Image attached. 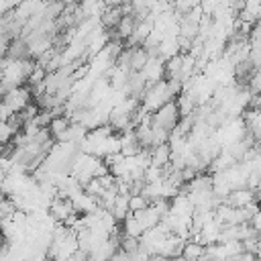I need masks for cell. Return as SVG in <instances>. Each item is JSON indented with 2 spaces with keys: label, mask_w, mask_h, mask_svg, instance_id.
I'll return each instance as SVG.
<instances>
[{
  "label": "cell",
  "mask_w": 261,
  "mask_h": 261,
  "mask_svg": "<svg viewBox=\"0 0 261 261\" xmlns=\"http://www.w3.org/2000/svg\"><path fill=\"white\" fill-rule=\"evenodd\" d=\"M177 122H179V112H177V106L173 100L165 102L159 110L151 112V126L153 128H161L165 133H171Z\"/></svg>",
  "instance_id": "obj_1"
},
{
  "label": "cell",
  "mask_w": 261,
  "mask_h": 261,
  "mask_svg": "<svg viewBox=\"0 0 261 261\" xmlns=\"http://www.w3.org/2000/svg\"><path fill=\"white\" fill-rule=\"evenodd\" d=\"M2 102H4V106H6L10 112H20V110H22L29 102H33V100H31L29 88H27V86H18V88H10V90L4 94Z\"/></svg>",
  "instance_id": "obj_2"
},
{
  "label": "cell",
  "mask_w": 261,
  "mask_h": 261,
  "mask_svg": "<svg viewBox=\"0 0 261 261\" xmlns=\"http://www.w3.org/2000/svg\"><path fill=\"white\" fill-rule=\"evenodd\" d=\"M49 214L53 216L55 222H61V224H63L71 214H75V210H73V204H71V200H69L67 196L57 194V196L51 200V204H49Z\"/></svg>",
  "instance_id": "obj_3"
},
{
  "label": "cell",
  "mask_w": 261,
  "mask_h": 261,
  "mask_svg": "<svg viewBox=\"0 0 261 261\" xmlns=\"http://www.w3.org/2000/svg\"><path fill=\"white\" fill-rule=\"evenodd\" d=\"M253 200H255V192L249 190V188H241V190H232V192L226 196L224 204L230 206V208H245V206L251 204Z\"/></svg>",
  "instance_id": "obj_4"
},
{
  "label": "cell",
  "mask_w": 261,
  "mask_h": 261,
  "mask_svg": "<svg viewBox=\"0 0 261 261\" xmlns=\"http://www.w3.org/2000/svg\"><path fill=\"white\" fill-rule=\"evenodd\" d=\"M122 16H124V14H122L120 4H118V6H106L104 12L100 14V24H102L104 31H114Z\"/></svg>",
  "instance_id": "obj_5"
},
{
  "label": "cell",
  "mask_w": 261,
  "mask_h": 261,
  "mask_svg": "<svg viewBox=\"0 0 261 261\" xmlns=\"http://www.w3.org/2000/svg\"><path fill=\"white\" fill-rule=\"evenodd\" d=\"M128 51V63H130V71H143V67L149 61V53L143 47H126Z\"/></svg>",
  "instance_id": "obj_6"
},
{
  "label": "cell",
  "mask_w": 261,
  "mask_h": 261,
  "mask_svg": "<svg viewBox=\"0 0 261 261\" xmlns=\"http://www.w3.org/2000/svg\"><path fill=\"white\" fill-rule=\"evenodd\" d=\"M149 153H151V165H155V167H165V165L169 163V159H171V149H169V145L153 147Z\"/></svg>",
  "instance_id": "obj_7"
},
{
  "label": "cell",
  "mask_w": 261,
  "mask_h": 261,
  "mask_svg": "<svg viewBox=\"0 0 261 261\" xmlns=\"http://www.w3.org/2000/svg\"><path fill=\"white\" fill-rule=\"evenodd\" d=\"M135 24H137V22H135V18H133L130 14L122 16V18H120V22H118V24H116V29H114V33H116V39L124 43V41H126V39L133 35V31H135Z\"/></svg>",
  "instance_id": "obj_8"
},
{
  "label": "cell",
  "mask_w": 261,
  "mask_h": 261,
  "mask_svg": "<svg viewBox=\"0 0 261 261\" xmlns=\"http://www.w3.org/2000/svg\"><path fill=\"white\" fill-rule=\"evenodd\" d=\"M206 253V247L196 243V241H186L184 243V249H181V257L186 261H198L202 255Z\"/></svg>",
  "instance_id": "obj_9"
},
{
  "label": "cell",
  "mask_w": 261,
  "mask_h": 261,
  "mask_svg": "<svg viewBox=\"0 0 261 261\" xmlns=\"http://www.w3.org/2000/svg\"><path fill=\"white\" fill-rule=\"evenodd\" d=\"M149 200L143 196V194H135V196H128V210L130 212H141L145 208H149Z\"/></svg>",
  "instance_id": "obj_10"
},
{
  "label": "cell",
  "mask_w": 261,
  "mask_h": 261,
  "mask_svg": "<svg viewBox=\"0 0 261 261\" xmlns=\"http://www.w3.org/2000/svg\"><path fill=\"white\" fill-rule=\"evenodd\" d=\"M249 63H251L255 69L261 67V51H259V49H251V53H249Z\"/></svg>",
  "instance_id": "obj_11"
},
{
  "label": "cell",
  "mask_w": 261,
  "mask_h": 261,
  "mask_svg": "<svg viewBox=\"0 0 261 261\" xmlns=\"http://www.w3.org/2000/svg\"><path fill=\"white\" fill-rule=\"evenodd\" d=\"M249 226H251L255 232H261V210H259V212H255V214L251 216V220H249Z\"/></svg>",
  "instance_id": "obj_12"
},
{
  "label": "cell",
  "mask_w": 261,
  "mask_h": 261,
  "mask_svg": "<svg viewBox=\"0 0 261 261\" xmlns=\"http://www.w3.org/2000/svg\"><path fill=\"white\" fill-rule=\"evenodd\" d=\"M249 108L253 110H261V94H253L249 100Z\"/></svg>",
  "instance_id": "obj_13"
},
{
  "label": "cell",
  "mask_w": 261,
  "mask_h": 261,
  "mask_svg": "<svg viewBox=\"0 0 261 261\" xmlns=\"http://www.w3.org/2000/svg\"><path fill=\"white\" fill-rule=\"evenodd\" d=\"M63 2H75V4H80L82 0H63Z\"/></svg>",
  "instance_id": "obj_14"
}]
</instances>
